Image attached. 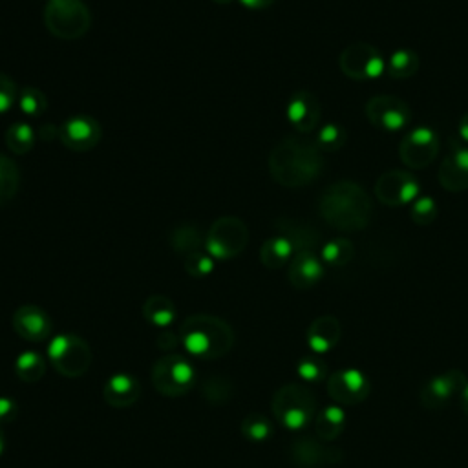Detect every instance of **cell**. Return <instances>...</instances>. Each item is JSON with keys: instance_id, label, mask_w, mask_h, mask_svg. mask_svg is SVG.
Segmentation results:
<instances>
[{"instance_id": "4fadbf2b", "label": "cell", "mask_w": 468, "mask_h": 468, "mask_svg": "<svg viewBox=\"0 0 468 468\" xmlns=\"http://www.w3.org/2000/svg\"><path fill=\"white\" fill-rule=\"evenodd\" d=\"M375 197L386 207L408 205L419 197V181L408 170H386L375 181Z\"/></svg>"}, {"instance_id": "3957f363", "label": "cell", "mask_w": 468, "mask_h": 468, "mask_svg": "<svg viewBox=\"0 0 468 468\" xmlns=\"http://www.w3.org/2000/svg\"><path fill=\"white\" fill-rule=\"evenodd\" d=\"M232 325L216 314H190L179 325V342L185 351L201 360L225 356L234 346Z\"/></svg>"}, {"instance_id": "ba28073f", "label": "cell", "mask_w": 468, "mask_h": 468, "mask_svg": "<svg viewBox=\"0 0 468 468\" xmlns=\"http://www.w3.org/2000/svg\"><path fill=\"white\" fill-rule=\"evenodd\" d=\"M249 243V229L236 216L218 218L205 236V250L214 260H232L239 256Z\"/></svg>"}, {"instance_id": "9a60e30c", "label": "cell", "mask_w": 468, "mask_h": 468, "mask_svg": "<svg viewBox=\"0 0 468 468\" xmlns=\"http://www.w3.org/2000/svg\"><path fill=\"white\" fill-rule=\"evenodd\" d=\"M102 130L97 119L91 115H73L66 119L60 126V143L71 152H88L99 144Z\"/></svg>"}, {"instance_id": "1f68e13d", "label": "cell", "mask_w": 468, "mask_h": 468, "mask_svg": "<svg viewBox=\"0 0 468 468\" xmlns=\"http://www.w3.org/2000/svg\"><path fill=\"white\" fill-rule=\"evenodd\" d=\"M35 137L37 130L27 122H13L5 130V144L16 155L27 154L35 144Z\"/></svg>"}, {"instance_id": "7402d4cb", "label": "cell", "mask_w": 468, "mask_h": 468, "mask_svg": "<svg viewBox=\"0 0 468 468\" xmlns=\"http://www.w3.org/2000/svg\"><path fill=\"white\" fill-rule=\"evenodd\" d=\"M342 336V327L336 316L331 314H322L318 318H314L305 333V340L309 349L314 355H324L327 351H331L338 340Z\"/></svg>"}, {"instance_id": "836d02e7", "label": "cell", "mask_w": 468, "mask_h": 468, "mask_svg": "<svg viewBox=\"0 0 468 468\" xmlns=\"http://www.w3.org/2000/svg\"><path fill=\"white\" fill-rule=\"evenodd\" d=\"M239 430L245 439L252 442H263L272 435V424L263 413H247L239 424Z\"/></svg>"}, {"instance_id": "52a82bcc", "label": "cell", "mask_w": 468, "mask_h": 468, "mask_svg": "<svg viewBox=\"0 0 468 468\" xmlns=\"http://www.w3.org/2000/svg\"><path fill=\"white\" fill-rule=\"evenodd\" d=\"M150 378L161 395L181 397L196 386L197 375L192 362L185 355L166 353L154 362Z\"/></svg>"}, {"instance_id": "484cf974", "label": "cell", "mask_w": 468, "mask_h": 468, "mask_svg": "<svg viewBox=\"0 0 468 468\" xmlns=\"http://www.w3.org/2000/svg\"><path fill=\"white\" fill-rule=\"evenodd\" d=\"M143 316L148 324L166 329L176 320V305L174 302L165 294H152L143 303Z\"/></svg>"}, {"instance_id": "8992f818", "label": "cell", "mask_w": 468, "mask_h": 468, "mask_svg": "<svg viewBox=\"0 0 468 468\" xmlns=\"http://www.w3.org/2000/svg\"><path fill=\"white\" fill-rule=\"evenodd\" d=\"M48 358L60 375L77 378L90 369L93 353L82 336L73 333H60L49 340Z\"/></svg>"}, {"instance_id": "603a6c76", "label": "cell", "mask_w": 468, "mask_h": 468, "mask_svg": "<svg viewBox=\"0 0 468 468\" xmlns=\"http://www.w3.org/2000/svg\"><path fill=\"white\" fill-rule=\"evenodd\" d=\"M141 395L139 380L130 373H115L102 386V397L112 408H128Z\"/></svg>"}, {"instance_id": "44dd1931", "label": "cell", "mask_w": 468, "mask_h": 468, "mask_svg": "<svg viewBox=\"0 0 468 468\" xmlns=\"http://www.w3.org/2000/svg\"><path fill=\"white\" fill-rule=\"evenodd\" d=\"M324 276V263L313 250L296 252L287 265V280L294 289H311Z\"/></svg>"}, {"instance_id": "d4e9b609", "label": "cell", "mask_w": 468, "mask_h": 468, "mask_svg": "<svg viewBox=\"0 0 468 468\" xmlns=\"http://www.w3.org/2000/svg\"><path fill=\"white\" fill-rule=\"evenodd\" d=\"M346 411L342 406H325L324 410L316 411L314 417V435L324 441H335L346 428Z\"/></svg>"}, {"instance_id": "4316f807", "label": "cell", "mask_w": 468, "mask_h": 468, "mask_svg": "<svg viewBox=\"0 0 468 468\" xmlns=\"http://www.w3.org/2000/svg\"><path fill=\"white\" fill-rule=\"evenodd\" d=\"M292 256H294V250L291 243L278 234H274L272 238H267L260 247V261L272 271L282 269L285 263L291 261Z\"/></svg>"}, {"instance_id": "30bf717a", "label": "cell", "mask_w": 468, "mask_h": 468, "mask_svg": "<svg viewBox=\"0 0 468 468\" xmlns=\"http://www.w3.org/2000/svg\"><path fill=\"white\" fill-rule=\"evenodd\" d=\"M439 137L428 126H419L408 132L399 143V157L411 170L428 168L439 154Z\"/></svg>"}, {"instance_id": "ee69618b", "label": "cell", "mask_w": 468, "mask_h": 468, "mask_svg": "<svg viewBox=\"0 0 468 468\" xmlns=\"http://www.w3.org/2000/svg\"><path fill=\"white\" fill-rule=\"evenodd\" d=\"M247 9H267L271 7L276 0H239Z\"/></svg>"}, {"instance_id": "bcb514c9", "label": "cell", "mask_w": 468, "mask_h": 468, "mask_svg": "<svg viewBox=\"0 0 468 468\" xmlns=\"http://www.w3.org/2000/svg\"><path fill=\"white\" fill-rule=\"evenodd\" d=\"M461 406H463L464 413L468 415V382L464 384V388H463V391H461Z\"/></svg>"}, {"instance_id": "277c9868", "label": "cell", "mask_w": 468, "mask_h": 468, "mask_svg": "<svg viewBox=\"0 0 468 468\" xmlns=\"http://www.w3.org/2000/svg\"><path fill=\"white\" fill-rule=\"evenodd\" d=\"M316 397L302 382H287L271 400L274 419L287 430H302L316 417Z\"/></svg>"}, {"instance_id": "5b68a950", "label": "cell", "mask_w": 468, "mask_h": 468, "mask_svg": "<svg viewBox=\"0 0 468 468\" xmlns=\"http://www.w3.org/2000/svg\"><path fill=\"white\" fill-rule=\"evenodd\" d=\"M44 24L53 37L75 40L88 33L91 26V13L82 0H48Z\"/></svg>"}, {"instance_id": "7a4b0ae2", "label": "cell", "mask_w": 468, "mask_h": 468, "mask_svg": "<svg viewBox=\"0 0 468 468\" xmlns=\"http://www.w3.org/2000/svg\"><path fill=\"white\" fill-rule=\"evenodd\" d=\"M318 214L340 232L364 230L373 216V203L367 190L349 179L327 185L318 197Z\"/></svg>"}, {"instance_id": "6da1fadb", "label": "cell", "mask_w": 468, "mask_h": 468, "mask_svg": "<svg viewBox=\"0 0 468 468\" xmlns=\"http://www.w3.org/2000/svg\"><path fill=\"white\" fill-rule=\"evenodd\" d=\"M267 166L278 185L300 188L314 183L322 176L325 159L314 141L289 135L271 150Z\"/></svg>"}, {"instance_id": "8d00e7d4", "label": "cell", "mask_w": 468, "mask_h": 468, "mask_svg": "<svg viewBox=\"0 0 468 468\" xmlns=\"http://www.w3.org/2000/svg\"><path fill=\"white\" fill-rule=\"evenodd\" d=\"M439 207L431 196H419L410 203V218L415 225H430L435 221Z\"/></svg>"}, {"instance_id": "7bdbcfd3", "label": "cell", "mask_w": 468, "mask_h": 468, "mask_svg": "<svg viewBox=\"0 0 468 468\" xmlns=\"http://www.w3.org/2000/svg\"><path fill=\"white\" fill-rule=\"evenodd\" d=\"M58 135H60V126L57 128V126L46 122V124H42V126L37 128V137L42 139V141H51V139H55V137L58 139Z\"/></svg>"}, {"instance_id": "83f0119b", "label": "cell", "mask_w": 468, "mask_h": 468, "mask_svg": "<svg viewBox=\"0 0 468 468\" xmlns=\"http://www.w3.org/2000/svg\"><path fill=\"white\" fill-rule=\"evenodd\" d=\"M420 66V58L413 49L408 48H400L397 51L391 53L388 64H386V71L391 79L395 80H404L410 79L417 73Z\"/></svg>"}, {"instance_id": "e575fe53", "label": "cell", "mask_w": 468, "mask_h": 468, "mask_svg": "<svg viewBox=\"0 0 468 468\" xmlns=\"http://www.w3.org/2000/svg\"><path fill=\"white\" fill-rule=\"evenodd\" d=\"M346 141H347V133H346V130L338 122H325V124H322L318 128L316 139H314L318 148L322 152H327V154L340 150L346 144Z\"/></svg>"}, {"instance_id": "f35d334b", "label": "cell", "mask_w": 468, "mask_h": 468, "mask_svg": "<svg viewBox=\"0 0 468 468\" xmlns=\"http://www.w3.org/2000/svg\"><path fill=\"white\" fill-rule=\"evenodd\" d=\"M296 373L303 382H320L327 375L325 362L320 360L316 355H309L298 360Z\"/></svg>"}, {"instance_id": "74e56055", "label": "cell", "mask_w": 468, "mask_h": 468, "mask_svg": "<svg viewBox=\"0 0 468 468\" xmlns=\"http://www.w3.org/2000/svg\"><path fill=\"white\" fill-rule=\"evenodd\" d=\"M214 258L207 250H197L183 258V267L192 278H205L214 271Z\"/></svg>"}, {"instance_id": "d6986e66", "label": "cell", "mask_w": 468, "mask_h": 468, "mask_svg": "<svg viewBox=\"0 0 468 468\" xmlns=\"http://www.w3.org/2000/svg\"><path fill=\"white\" fill-rule=\"evenodd\" d=\"M437 179L448 192L468 190V146L455 144L439 165Z\"/></svg>"}, {"instance_id": "5bb4252c", "label": "cell", "mask_w": 468, "mask_h": 468, "mask_svg": "<svg viewBox=\"0 0 468 468\" xmlns=\"http://www.w3.org/2000/svg\"><path fill=\"white\" fill-rule=\"evenodd\" d=\"M327 393L338 406H355L367 399L369 380L360 369H340L329 375Z\"/></svg>"}, {"instance_id": "60d3db41", "label": "cell", "mask_w": 468, "mask_h": 468, "mask_svg": "<svg viewBox=\"0 0 468 468\" xmlns=\"http://www.w3.org/2000/svg\"><path fill=\"white\" fill-rule=\"evenodd\" d=\"M18 415V404L9 397H0V426L11 424Z\"/></svg>"}, {"instance_id": "7c38bea8", "label": "cell", "mask_w": 468, "mask_h": 468, "mask_svg": "<svg viewBox=\"0 0 468 468\" xmlns=\"http://www.w3.org/2000/svg\"><path fill=\"white\" fill-rule=\"evenodd\" d=\"M289 461L294 468H327L342 461V450L325 444L318 437L303 435L289 444Z\"/></svg>"}, {"instance_id": "ab89813d", "label": "cell", "mask_w": 468, "mask_h": 468, "mask_svg": "<svg viewBox=\"0 0 468 468\" xmlns=\"http://www.w3.org/2000/svg\"><path fill=\"white\" fill-rule=\"evenodd\" d=\"M18 99V88L13 77L0 71V113H5L11 110V106Z\"/></svg>"}, {"instance_id": "2e32d148", "label": "cell", "mask_w": 468, "mask_h": 468, "mask_svg": "<svg viewBox=\"0 0 468 468\" xmlns=\"http://www.w3.org/2000/svg\"><path fill=\"white\" fill-rule=\"evenodd\" d=\"M287 121L298 133H311L322 121V106L314 93L300 90L291 95L285 108Z\"/></svg>"}, {"instance_id": "f6af8a7d", "label": "cell", "mask_w": 468, "mask_h": 468, "mask_svg": "<svg viewBox=\"0 0 468 468\" xmlns=\"http://www.w3.org/2000/svg\"><path fill=\"white\" fill-rule=\"evenodd\" d=\"M457 135L461 137V141L468 143V112L463 113L459 124H457Z\"/></svg>"}, {"instance_id": "cb8c5ba5", "label": "cell", "mask_w": 468, "mask_h": 468, "mask_svg": "<svg viewBox=\"0 0 468 468\" xmlns=\"http://www.w3.org/2000/svg\"><path fill=\"white\" fill-rule=\"evenodd\" d=\"M205 236L207 234H203L199 225L181 223V225H176L170 230L168 243L177 254H183V258H185L186 254H192V252H197V250L205 249Z\"/></svg>"}, {"instance_id": "b9f144b4", "label": "cell", "mask_w": 468, "mask_h": 468, "mask_svg": "<svg viewBox=\"0 0 468 468\" xmlns=\"http://www.w3.org/2000/svg\"><path fill=\"white\" fill-rule=\"evenodd\" d=\"M155 344H157V347H161L163 351H166V353H174L176 346L179 344V338H177V335H176L174 331H170V329H163V331L159 333V336H157Z\"/></svg>"}, {"instance_id": "ac0fdd59", "label": "cell", "mask_w": 468, "mask_h": 468, "mask_svg": "<svg viewBox=\"0 0 468 468\" xmlns=\"http://www.w3.org/2000/svg\"><path fill=\"white\" fill-rule=\"evenodd\" d=\"M466 382L468 380L463 375V371L450 369V371H446L442 375H437V377H431L430 380L424 382L422 391H420V400L426 408L439 410L452 399L453 393L463 391Z\"/></svg>"}, {"instance_id": "9c48e42d", "label": "cell", "mask_w": 468, "mask_h": 468, "mask_svg": "<svg viewBox=\"0 0 468 468\" xmlns=\"http://www.w3.org/2000/svg\"><path fill=\"white\" fill-rule=\"evenodd\" d=\"M340 71L351 80H373L386 71V62L375 46L367 42H353L340 51Z\"/></svg>"}, {"instance_id": "d6a6232c", "label": "cell", "mask_w": 468, "mask_h": 468, "mask_svg": "<svg viewBox=\"0 0 468 468\" xmlns=\"http://www.w3.org/2000/svg\"><path fill=\"white\" fill-rule=\"evenodd\" d=\"M355 256V247L347 238H333L322 245V261L331 267H344Z\"/></svg>"}, {"instance_id": "e0dca14e", "label": "cell", "mask_w": 468, "mask_h": 468, "mask_svg": "<svg viewBox=\"0 0 468 468\" xmlns=\"http://www.w3.org/2000/svg\"><path fill=\"white\" fill-rule=\"evenodd\" d=\"M13 329L15 333L29 342H42L51 335V318L48 313L33 303L20 305L13 313Z\"/></svg>"}, {"instance_id": "f546056e", "label": "cell", "mask_w": 468, "mask_h": 468, "mask_svg": "<svg viewBox=\"0 0 468 468\" xmlns=\"http://www.w3.org/2000/svg\"><path fill=\"white\" fill-rule=\"evenodd\" d=\"M46 360L40 353L27 349L15 360V373L24 382H38L46 375Z\"/></svg>"}, {"instance_id": "4dcf8cb0", "label": "cell", "mask_w": 468, "mask_h": 468, "mask_svg": "<svg viewBox=\"0 0 468 468\" xmlns=\"http://www.w3.org/2000/svg\"><path fill=\"white\" fill-rule=\"evenodd\" d=\"M20 188V170L16 163L7 157L5 154H0V207L9 203Z\"/></svg>"}, {"instance_id": "f1b7e54d", "label": "cell", "mask_w": 468, "mask_h": 468, "mask_svg": "<svg viewBox=\"0 0 468 468\" xmlns=\"http://www.w3.org/2000/svg\"><path fill=\"white\" fill-rule=\"evenodd\" d=\"M199 389L203 399L214 406L227 404L234 397V382L225 375H208Z\"/></svg>"}, {"instance_id": "8fae6325", "label": "cell", "mask_w": 468, "mask_h": 468, "mask_svg": "<svg viewBox=\"0 0 468 468\" xmlns=\"http://www.w3.org/2000/svg\"><path fill=\"white\" fill-rule=\"evenodd\" d=\"M364 115L375 128L386 132L402 130L411 121L410 106L402 99L388 93L369 97L364 104Z\"/></svg>"}, {"instance_id": "d590c367", "label": "cell", "mask_w": 468, "mask_h": 468, "mask_svg": "<svg viewBox=\"0 0 468 468\" xmlns=\"http://www.w3.org/2000/svg\"><path fill=\"white\" fill-rule=\"evenodd\" d=\"M16 102H18V108L29 117H38L48 110V97L44 95L42 90L35 86H24L18 91Z\"/></svg>"}, {"instance_id": "c3c4849f", "label": "cell", "mask_w": 468, "mask_h": 468, "mask_svg": "<svg viewBox=\"0 0 468 468\" xmlns=\"http://www.w3.org/2000/svg\"><path fill=\"white\" fill-rule=\"evenodd\" d=\"M214 2H216V4H230L232 0H214Z\"/></svg>"}, {"instance_id": "7dc6e473", "label": "cell", "mask_w": 468, "mask_h": 468, "mask_svg": "<svg viewBox=\"0 0 468 468\" xmlns=\"http://www.w3.org/2000/svg\"><path fill=\"white\" fill-rule=\"evenodd\" d=\"M5 435H4V430H2V426H0V455L4 453V450H5Z\"/></svg>"}, {"instance_id": "ffe728a7", "label": "cell", "mask_w": 468, "mask_h": 468, "mask_svg": "<svg viewBox=\"0 0 468 468\" xmlns=\"http://www.w3.org/2000/svg\"><path fill=\"white\" fill-rule=\"evenodd\" d=\"M274 230L278 236L285 238L291 243L294 254L303 250L314 252V249L322 241L320 232L311 223L298 218H278L274 223Z\"/></svg>"}]
</instances>
